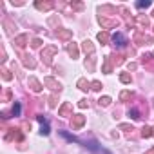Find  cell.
I'll return each instance as SVG.
<instances>
[{
	"mask_svg": "<svg viewBox=\"0 0 154 154\" xmlns=\"http://www.w3.org/2000/svg\"><path fill=\"white\" fill-rule=\"evenodd\" d=\"M112 42H114V45H118V47H125V45H127V38H125L122 33H114V35H112Z\"/></svg>",
	"mask_w": 154,
	"mask_h": 154,
	"instance_id": "cell-1",
	"label": "cell"
},
{
	"mask_svg": "<svg viewBox=\"0 0 154 154\" xmlns=\"http://www.w3.org/2000/svg\"><path fill=\"white\" fill-rule=\"evenodd\" d=\"M38 122L42 123V131H40V132H42L44 136H47V134H49L51 131H49V125L45 123V118H44V116H38Z\"/></svg>",
	"mask_w": 154,
	"mask_h": 154,
	"instance_id": "cell-2",
	"label": "cell"
},
{
	"mask_svg": "<svg viewBox=\"0 0 154 154\" xmlns=\"http://www.w3.org/2000/svg\"><path fill=\"white\" fill-rule=\"evenodd\" d=\"M84 125V116L82 114H76V116H72V127H82Z\"/></svg>",
	"mask_w": 154,
	"mask_h": 154,
	"instance_id": "cell-3",
	"label": "cell"
},
{
	"mask_svg": "<svg viewBox=\"0 0 154 154\" xmlns=\"http://www.w3.org/2000/svg\"><path fill=\"white\" fill-rule=\"evenodd\" d=\"M62 136H63V138H65L67 141H78V140H76V138H74V136H71V134H67L65 131H62Z\"/></svg>",
	"mask_w": 154,
	"mask_h": 154,
	"instance_id": "cell-4",
	"label": "cell"
},
{
	"mask_svg": "<svg viewBox=\"0 0 154 154\" xmlns=\"http://www.w3.org/2000/svg\"><path fill=\"white\" fill-rule=\"evenodd\" d=\"M18 114H20V103L15 102V105H13V116H18Z\"/></svg>",
	"mask_w": 154,
	"mask_h": 154,
	"instance_id": "cell-5",
	"label": "cell"
},
{
	"mask_svg": "<svg viewBox=\"0 0 154 154\" xmlns=\"http://www.w3.org/2000/svg\"><path fill=\"white\" fill-rule=\"evenodd\" d=\"M98 40H100V42H103V44H105V42H107V40H109V35H107V33H100V35H98Z\"/></svg>",
	"mask_w": 154,
	"mask_h": 154,
	"instance_id": "cell-6",
	"label": "cell"
},
{
	"mask_svg": "<svg viewBox=\"0 0 154 154\" xmlns=\"http://www.w3.org/2000/svg\"><path fill=\"white\" fill-rule=\"evenodd\" d=\"M129 116H131L132 120H138V118H140V112H138L136 109H132V111H129Z\"/></svg>",
	"mask_w": 154,
	"mask_h": 154,
	"instance_id": "cell-7",
	"label": "cell"
},
{
	"mask_svg": "<svg viewBox=\"0 0 154 154\" xmlns=\"http://www.w3.org/2000/svg\"><path fill=\"white\" fill-rule=\"evenodd\" d=\"M78 85H80V89H84V91H87V89H89V84H87L85 80H80V82H78Z\"/></svg>",
	"mask_w": 154,
	"mask_h": 154,
	"instance_id": "cell-8",
	"label": "cell"
},
{
	"mask_svg": "<svg viewBox=\"0 0 154 154\" xmlns=\"http://www.w3.org/2000/svg\"><path fill=\"white\" fill-rule=\"evenodd\" d=\"M136 6H138V8H149V6H150V2H149V0H141V2H138Z\"/></svg>",
	"mask_w": 154,
	"mask_h": 154,
	"instance_id": "cell-9",
	"label": "cell"
},
{
	"mask_svg": "<svg viewBox=\"0 0 154 154\" xmlns=\"http://www.w3.org/2000/svg\"><path fill=\"white\" fill-rule=\"evenodd\" d=\"M84 49L85 51H89V53H93L94 49H93V45H91V42H84Z\"/></svg>",
	"mask_w": 154,
	"mask_h": 154,
	"instance_id": "cell-10",
	"label": "cell"
},
{
	"mask_svg": "<svg viewBox=\"0 0 154 154\" xmlns=\"http://www.w3.org/2000/svg\"><path fill=\"white\" fill-rule=\"evenodd\" d=\"M100 103H102V105H109V103H111V98H109V96H103V98L100 100Z\"/></svg>",
	"mask_w": 154,
	"mask_h": 154,
	"instance_id": "cell-11",
	"label": "cell"
},
{
	"mask_svg": "<svg viewBox=\"0 0 154 154\" xmlns=\"http://www.w3.org/2000/svg\"><path fill=\"white\" fill-rule=\"evenodd\" d=\"M150 134H152V132H150V129H149V127H145V129H143V132H141V136H143V138H149Z\"/></svg>",
	"mask_w": 154,
	"mask_h": 154,
	"instance_id": "cell-12",
	"label": "cell"
},
{
	"mask_svg": "<svg viewBox=\"0 0 154 154\" xmlns=\"http://www.w3.org/2000/svg\"><path fill=\"white\" fill-rule=\"evenodd\" d=\"M26 40H27V36H20V38H17V44H18V45H26V44H24Z\"/></svg>",
	"mask_w": 154,
	"mask_h": 154,
	"instance_id": "cell-13",
	"label": "cell"
},
{
	"mask_svg": "<svg viewBox=\"0 0 154 154\" xmlns=\"http://www.w3.org/2000/svg\"><path fill=\"white\" fill-rule=\"evenodd\" d=\"M122 82L129 84V82H131V76H129V74H122Z\"/></svg>",
	"mask_w": 154,
	"mask_h": 154,
	"instance_id": "cell-14",
	"label": "cell"
},
{
	"mask_svg": "<svg viewBox=\"0 0 154 154\" xmlns=\"http://www.w3.org/2000/svg\"><path fill=\"white\" fill-rule=\"evenodd\" d=\"M69 53H71L72 56H76V54H78V51H76V47H74V45H71V47H69Z\"/></svg>",
	"mask_w": 154,
	"mask_h": 154,
	"instance_id": "cell-15",
	"label": "cell"
},
{
	"mask_svg": "<svg viewBox=\"0 0 154 154\" xmlns=\"http://www.w3.org/2000/svg\"><path fill=\"white\" fill-rule=\"evenodd\" d=\"M93 89H96V91H100V89H102V85H100V82H94V84H93Z\"/></svg>",
	"mask_w": 154,
	"mask_h": 154,
	"instance_id": "cell-16",
	"label": "cell"
},
{
	"mask_svg": "<svg viewBox=\"0 0 154 154\" xmlns=\"http://www.w3.org/2000/svg\"><path fill=\"white\" fill-rule=\"evenodd\" d=\"M122 98L127 100V98H132V94H131V93H122Z\"/></svg>",
	"mask_w": 154,
	"mask_h": 154,
	"instance_id": "cell-17",
	"label": "cell"
},
{
	"mask_svg": "<svg viewBox=\"0 0 154 154\" xmlns=\"http://www.w3.org/2000/svg\"><path fill=\"white\" fill-rule=\"evenodd\" d=\"M67 111H69V103H67V105H63V107H62V114H67Z\"/></svg>",
	"mask_w": 154,
	"mask_h": 154,
	"instance_id": "cell-18",
	"label": "cell"
},
{
	"mask_svg": "<svg viewBox=\"0 0 154 154\" xmlns=\"http://www.w3.org/2000/svg\"><path fill=\"white\" fill-rule=\"evenodd\" d=\"M80 107H82V109H84V107H87V102H85V100H82V102H80Z\"/></svg>",
	"mask_w": 154,
	"mask_h": 154,
	"instance_id": "cell-19",
	"label": "cell"
},
{
	"mask_svg": "<svg viewBox=\"0 0 154 154\" xmlns=\"http://www.w3.org/2000/svg\"><path fill=\"white\" fill-rule=\"evenodd\" d=\"M103 154H111V152H109V150H105V152H103Z\"/></svg>",
	"mask_w": 154,
	"mask_h": 154,
	"instance_id": "cell-20",
	"label": "cell"
}]
</instances>
